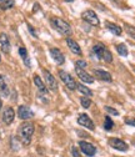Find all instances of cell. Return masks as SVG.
I'll list each match as a JSON object with an SVG mask.
<instances>
[{
	"mask_svg": "<svg viewBox=\"0 0 135 157\" xmlns=\"http://www.w3.org/2000/svg\"><path fill=\"white\" fill-rule=\"evenodd\" d=\"M2 106H3V102H2V100H0V109H2Z\"/></svg>",
	"mask_w": 135,
	"mask_h": 157,
	"instance_id": "1f68e13d",
	"label": "cell"
},
{
	"mask_svg": "<svg viewBox=\"0 0 135 157\" xmlns=\"http://www.w3.org/2000/svg\"><path fill=\"white\" fill-rule=\"evenodd\" d=\"M18 116H19V119H22V120H29L31 117H34V112L30 110V107L22 105L18 109Z\"/></svg>",
	"mask_w": 135,
	"mask_h": 157,
	"instance_id": "ba28073f",
	"label": "cell"
},
{
	"mask_svg": "<svg viewBox=\"0 0 135 157\" xmlns=\"http://www.w3.org/2000/svg\"><path fill=\"white\" fill-rule=\"evenodd\" d=\"M113 126H114L113 120L110 119V116H106V117H105V122H104V128H105L106 131H110V130L113 128Z\"/></svg>",
	"mask_w": 135,
	"mask_h": 157,
	"instance_id": "d4e9b609",
	"label": "cell"
},
{
	"mask_svg": "<svg viewBox=\"0 0 135 157\" xmlns=\"http://www.w3.org/2000/svg\"><path fill=\"white\" fill-rule=\"evenodd\" d=\"M19 54H20V56L23 57V60H24V63L26 64V66L30 67V61H29V56H28L26 49H25V48H20V49H19Z\"/></svg>",
	"mask_w": 135,
	"mask_h": 157,
	"instance_id": "ffe728a7",
	"label": "cell"
},
{
	"mask_svg": "<svg viewBox=\"0 0 135 157\" xmlns=\"http://www.w3.org/2000/svg\"><path fill=\"white\" fill-rule=\"evenodd\" d=\"M51 24L58 31H59L60 34H63V35H65V36H70L71 33H73L71 28H70V24L66 23L65 20H63V19H60V17H53Z\"/></svg>",
	"mask_w": 135,
	"mask_h": 157,
	"instance_id": "7a4b0ae2",
	"label": "cell"
},
{
	"mask_svg": "<svg viewBox=\"0 0 135 157\" xmlns=\"http://www.w3.org/2000/svg\"><path fill=\"white\" fill-rule=\"evenodd\" d=\"M43 74H44V76H45V81H46L48 87H49L51 91H56V90H58V82H56V80H55V77H54L48 70H44Z\"/></svg>",
	"mask_w": 135,
	"mask_h": 157,
	"instance_id": "7c38bea8",
	"label": "cell"
},
{
	"mask_svg": "<svg viewBox=\"0 0 135 157\" xmlns=\"http://www.w3.org/2000/svg\"><path fill=\"white\" fill-rule=\"evenodd\" d=\"M71 152H73V156H74V157H80L79 151L76 150V147H73V148H71Z\"/></svg>",
	"mask_w": 135,
	"mask_h": 157,
	"instance_id": "f546056e",
	"label": "cell"
},
{
	"mask_svg": "<svg viewBox=\"0 0 135 157\" xmlns=\"http://www.w3.org/2000/svg\"><path fill=\"white\" fill-rule=\"evenodd\" d=\"M109 145H110L113 148L118 150V151H123V152L128 151V148H129V146H128L123 140L117 139V137H113V139H110V140H109Z\"/></svg>",
	"mask_w": 135,
	"mask_h": 157,
	"instance_id": "8992f818",
	"label": "cell"
},
{
	"mask_svg": "<svg viewBox=\"0 0 135 157\" xmlns=\"http://www.w3.org/2000/svg\"><path fill=\"white\" fill-rule=\"evenodd\" d=\"M0 61H2V56H0Z\"/></svg>",
	"mask_w": 135,
	"mask_h": 157,
	"instance_id": "836d02e7",
	"label": "cell"
},
{
	"mask_svg": "<svg viewBox=\"0 0 135 157\" xmlns=\"http://www.w3.org/2000/svg\"><path fill=\"white\" fill-rule=\"evenodd\" d=\"M124 28H125V31L128 33V35L130 36V37H133V39H135V28L133 26V25H130V24H124Z\"/></svg>",
	"mask_w": 135,
	"mask_h": 157,
	"instance_id": "cb8c5ba5",
	"label": "cell"
},
{
	"mask_svg": "<svg viewBox=\"0 0 135 157\" xmlns=\"http://www.w3.org/2000/svg\"><path fill=\"white\" fill-rule=\"evenodd\" d=\"M81 17H83V20H85L86 23H89L93 26H99V24H100L98 15H96L93 10H85L81 14Z\"/></svg>",
	"mask_w": 135,
	"mask_h": 157,
	"instance_id": "277c9868",
	"label": "cell"
},
{
	"mask_svg": "<svg viewBox=\"0 0 135 157\" xmlns=\"http://www.w3.org/2000/svg\"><path fill=\"white\" fill-rule=\"evenodd\" d=\"M0 95L3 97H6L9 95V89H8V85L5 82V78L4 76L0 75Z\"/></svg>",
	"mask_w": 135,
	"mask_h": 157,
	"instance_id": "d6986e66",
	"label": "cell"
},
{
	"mask_svg": "<svg viewBox=\"0 0 135 157\" xmlns=\"http://www.w3.org/2000/svg\"><path fill=\"white\" fill-rule=\"evenodd\" d=\"M79 146H80V150L83 151V153H85V155H86V156H89V157L94 156V155H95V152H96L95 146H94L93 144H90V142L80 141V142H79Z\"/></svg>",
	"mask_w": 135,
	"mask_h": 157,
	"instance_id": "9c48e42d",
	"label": "cell"
},
{
	"mask_svg": "<svg viewBox=\"0 0 135 157\" xmlns=\"http://www.w3.org/2000/svg\"><path fill=\"white\" fill-rule=\"evenodd\" d=\"M65 2H74V0H65Z\"/></svg>",
	"mask_w": 135,
	"mask_h": 157,
	"instance_id": "d6a6232c",
	"label": "cell"
},
{
	"mask_svg": "<svg viewBox=\"0 0 135 157\" xmlns=\"http://www.w3.org/2000/svg\"><path fill=\"white\" fill-rule=\"evenodd\" d=\"M93 51L98 55V57H100L101 60H104L105 63H111L113 61V55L111 52L103 45V44H96L93 48Z\"/></svg>",
	"mask_w": 135,
	"mask_h": 157,
	"instance_id": "3957f363",
	"label": "cell"
},
{
	"mask_svg": "<svg viewBox=\"0 0 135 157\" xmlns=\"http://www.w3.org/2000/svg\"><path fill=\"white\" fill-rule=\"evenodd\" d=\"M105 28L108 30H110L115 35H121V33H123V30H121V28L119 25L114 24V23H110V21H105Z\"/></svg>",
	"mask_w": 135,
	"mask_h": 157,
	"instance_id": "e0dca14e",
	"label": "cell"
},
{
	"mask_svg": "<svg viewBox=\"0 0 135 157\" xmlns=\"http://www.w3.org/2000/svg\"><path fill=\"white\" fill-rule=\"evenodd\" d=\"M29 30H30V33H31V34H33V35H34V36H35V37H36V36H38V34H36V33H35V30H34V29H33V26H31V25H29Z\"/></svg>",
	"mask_w": 135,
	"mask_h": 157,
	"instance_id": "4dcf8cb0",
	"label": "cell"
},
{
	"mask_svg": "<svg viewBox=\"0 0 135 157\" xmlns=\"http://www.w3.org/2000/svg\"><path fill=\"white\" fill-rule=\"evenodd\" d=\"M125 124L126 125H131L135 127V119H125Z\"/></svg>",
	"mask_w": 135,
	"mask_h": 157,
	"instance_id": "f1b7e54d",
	"label": "cell"
},
{
	"mask_svg": "<svg viewBox=\"0 0 135 157\" xmlns=\"http://www.w3.org/2000/svg\"><path fill=\"white\" fill-rule=\"evenodd\" d=\"M3 121L6 124V125H10V124H13V121H14V119H15V111H14V109L13 107H5L4 109V111H3Z\"/></svg>",
	"mask_w": 135,
	"mask_h": 157,
	"instance_id": "8fae6325",
	"label": "cell"
},
{
	"mask_svg": "<svg viewBox=\"0 0 135 157\" xmlns=\"http://www.w3.org/2000/svg\"><path fill=\"white\" fill-rule=\"evenodd\" d=\"M34 84L36 85V87L39 89V91H40V92H44V94H46V92H48V89H46V86L44 85V82H43V80L40 78V76L34 75Z\"/></svg>",
	"mask_w": 135,
	"mask_h": 157,
	"instance_id": "ac0fdd59",
	"label": "cell"
},
{
	"mask_svg": "<svg viewBox=\"0 0 135 157\" xmlns=\"http://www.w3.org/2000/svg\"><path fill=\"white\" fill-rule=\"evenodd\" d=\"M0 45H2V50L5 54L10 52V40L6 34H0Z\"/></svg>",
	"mask_w": 135,
	"mask_h": 157,
	"instance_id": "5bb4252c",
	"label": "cell"
},
{
	"mask_svg": "<svg viewBox=\"0 0 135 157\" xmlns=\"http://www.w3.org/2000/svg\"><path fill=\"white\" fill-rule=\"evenodd\" d=\"M14 4H15L14 0H3V3L0 4V8H2L3 10H8V9L13 8Z\"/></svg>",
	"mask_w": 135,
	"mask_h": 157,
	"instance_id": "603a6c76",
	"label": "cell"
},
{
	"mask_svg": "<svg viewBox=\"0 0 135 157\" xmlns=\"http://www.w3.org/2000/svg\"><path fill=\"white\" fill-rule=\"evenodd\" d=\"M59 77L62 78V81L66 85V87H68L69 90H75V89H76V81L74 80V77H71V75L68 74L66 71L60 70V71H59Z\"/></svg>",
	"mask_w": 135,
	"mask_h": 157,
	"instance_id": "5b68a950",
	"label": "cell"
},
{
	"mask_svg": "<svg viewBox=\"0 0 135 157\" xmlns=\"http://www.w3.org/2000/svg\"><path fill=\"white\" fill-rule=\"evenodd\" d=\"M34 125L31 122H24L20 128H19V135H20V140L24 145H29L31 141V136L34 133Z\"/></svg>",
	"mask_w": 135,
	"mask_h": 157,
	"instance_id": "6da1fadb",
	"label": "cell"
},
{
	"mask_svg": "<svg viewBox=\"0 0 135 157\" xmlns=\"http://www.w3.org/2000/svg\"><path fill=\"white\" fill-rule=\"evenodd\" d=\"M66 44H68V46H69V49H70L71 52H74L76 55H81V49H80L79 44L76 43V41H74L73 39L66 37Z\"/></svg>",
	"mask_w": 135,
	"mask_h": 157,
	"instance_id": "9a60e30c",
	"label": "cell"
},
{
	"mask_svg": "<svg viewBox=\"0 0 135 157\" xmlns=\"http://www.w3.org/2000/svg\"><path fill=\"white\" fill-rule=\"evenodd\" d=\"M105 111L109 112V113H111V115H115V116H118V115H119V112H118L117 110H114V109L110 107V106H105Z\"/></svg>",
	"mask_w": 135,
	"mask_h": 157,
	"instance_id": "83f0119b",
	"label": "cell"
},
{
	"mask_svg": "<svg viewBox=\"0 0 135 157\" xmlns=\"http://www.w3.org/2000/svg\"><path fill=\"white\" fill-rule=\"evenodd\" d=\"M75 67H79V69H85V67H88V64H86V61H83V60H78L75 63Z\"/></svg>",
	"mask_w": 135,
	"mask_h": 157,
	"instance_id": "4316f807",
	"label": "cell"
},
{
	"mask_svg": "<svg viewBox=\"0 0 135 157\" xmlns=\"http://www.w3.org/2000/svg\"><path fill=\"white\" fill-rule=\"evenodd\" d=\"M78 124L81 125V126H84V127H86V128L90 130V131H93V130L95 128L94 122L91 121V119H90V117H89L86 113L79 115V117H78Z\"/></svg>",
	"mask_w": 135,
	"mask_h": 157,
	"instance_id": "52a82bcc",
	"label": "cell"
},
{
	"mask_svg": "<svg viewBox=\"0 0 135 157\" xmlns=\"http://www.w3.org/2000/svg\"><path fill=\"white\" fill-rule=\"evenodd\" d=\"M75 71H76V75L80 78L81 81L86 82V84H93L94 82V77H91L90 74H88L86 71H84L83 69H79V67H75Z\"/></svg>",
	"mask_w": 135,
	"mask_h": 157,
	"instance_id": "4fadbf2b",
	"label": "cell"
},
{
	"mask_svg": "<svg viewBox=\"0 0 135 157\" xmlns=\"http://www.w3.org/2000/svg\"><path fill=\"white\" fill-rule=\"evenodd\" d=\"M117 51H118L121 56H128V54H129L128 48H126L125 44H119V45H117Z\"/></svg>",
	"mask_w": 135,
	"mask_h": 157,
	"instance_id": "7402d4cb",
	"label": "cell"
},
{
	"mask_svg": "<svg viewBox=\"0 0 135 157\" xmlns=\"http://www.w3.org/2000/svg\"><path fill=\"white\" fill-rule=\"evenodd\" d=\"M94 75L98 77V78H100V80H103V81H108V82H110V81L113 80L111 75H110L109 72L104 71V70H94Z\"/></svg>",
	"mask_w": 135,
	"mask_h": 157,
	"instance_id": "2e32d148",
	"label": "cell"
},
{
	"mask_svg": "<svg viewBox=\"0 0 135 157\" xmlns=\"http://www.w3.org/2000/svg\"><path fill=\"white\" fill-rule=\"evenodd\" d=\"M76 89H78V90H79L83 95H85V96H91V95H93L91 90H90L89 87H86V86L81 85V84H76Z\"/></svg>",
	"mask_w": 135,
	"mask_h": 157,
	"instance_id": "44dd1931",
	"label": "cell"
},
{
	"mask_svg": "<svg viewBox=\"0 0 135 157\" xmlns=\"http://www.w3.org/2000/svg\"><path fill=\"white\" fill-rule=\"evenodd\" d=\"M50 55L53 57V60L58 64V65H63L65 63V56L64 54L59 50V49H56V48H53L50 49Z\"/></svg>",
	"mask_w": 135,
	"mask_h": 157,
	"instance_id": "30bf717a",
	"label": "cell"
},
{
	"mask_svg": "<svg viewBox=\"0 0 135 157\" xmlns=\"http://www.w3.org/2000/svg\"><path fill=\"white\" fill-rule=\"evenodd\" d=\"M80 104H81V106L84 107V109H88V107H90V105H91V100L89 99V97H81L80 99Z\"/></svg>",
	"mask_w": 135,
	"mask_h": 157,
	"instance_id": "484cf974",
	"label": "cell"
},
{
	"mask_svg": "<svg viewBox=\"0 0 135 157\" xmlns=\"http://www.w3.org/2000/svg\"><path fill=\"white\" fill-rule=\"evenodd\" d=\"M0 2H3V0H0Z\"/></svg>",
	"mask_w": 135,
	"mask_h": 157,
	"instance_id": "e575fe53",
	"label": "cell"
}]
</instances>
